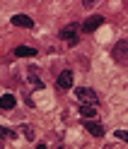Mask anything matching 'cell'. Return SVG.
I'll return each instance as SVG.
<instances>
[{
  "label": "cell",
  "instance_id": "12",
  "mask_svg": "<svg viewBox=\"0 0 128 149\" xmlns=\"http://www.w3.org/2000/svg\"><path fill=\"white\" fill-rule=\"evenodd\" d=\"M22 132H24V137H27V139H34V130H32L29 125H22Z\"/></svg>",
  "mask_w": 128,
  "mask_h": 149
},
{
  "label": "cell",
  "instance_id": "2",
  "mask_svg": "<svg viewBox=\"0 0 128 149\" xmlns=\"http://www.w3.org/2000/svg\"><path fill=\"white\" fill-rule=\"evenodd\" d=\"M75 96L82 101V104H92V106H97V101H99L97 91L94 89H87V87H77L75 89Z\"/></svg>",
  "mask_w": 128,
  "mask_h": 149
},
{
  "label": "cell",
  "instance_id": "11",
  "mask_svg": "<svg viewBox=\"0 0 128 149\" xmlns=\"http://www.w3.org/2000/svg\"><path fill=\"white\" fill-rule=\"evenodd\" d=\"M0 137L7 139V137H15V130H7V127H0Z\"/></svg>",
  "mask_w": 128,
  "mask_h": 149
},
{
  "label": "cell",
  "instance_id": "1",
  "mask_svg": "<svg viewBox=\"0 0 128 149\" xmlns=\"http://www.w3.org/2000/svg\"><path fill=\"white\" fill-rule=\"evenodd\" d=\"M111 58L118 65H128V41H116L111 48Z\"/></svg>",
  "mask_w": 128,
  "mask_h": 149
},
{
  "label": "cell",
  "instance_id": "6",
  "mask_svg": "<svg viewBox=\"0 0 128 149\" xmlns=\"http://www.w3.org/2000/svg\"><path fill=\"white\" fill-rule=\"evenodd\" d=\"M10 22H12V26H22V29H32V26H34V19L27 17V15H15Z\"/></svg>",
  "mask_w": 128,
  "mask_h": 149
},
{
  "label": "cell",
  "instance_id": "9",
  "mask_svg": "<svg viewBox=\"0 0 128 149\" xmlns=\"http://www.w3.org/2000/svg\"><path fill=\"white\" fill-rule=\"evenodd\" d=\"M15 55H17V58H34L36 51L29 48V46H17V48H15Z\"/></svg>",
  "mask_w": 128,
  "mask_h": 149
},
{
  "label": "cell",
  "instance_id": "14",
  "mask_svg": "<svg viewBox=\"0 0 128 149\" xmlns=\"http://www.w3.org/2000/svg\"><path fill=\"white\" fill-rule=\"evenodd\" d=\"M36 149H49V147H46V144H39V147H36Z\"/></svg>",
  "mask_w": 128,
  "mask_h": 149
},
{
  "label": "cell",
  "instance_id": "3",
  "mask_svg": "<svg viewBox=\"0 0 128 149\" xmlns=\"http://www.w3.org/2000/svg\"><path fill=\"white\" fill-rule=\"evenodd\" d=\"M60 39L70 43V46H75L77 43V24H70V26H63L60 29Z\"/></svg>",
  "mask_w": 128,
  "mask_h": 149
},
{
  "label": "cell",
  "instance_id": "7",
  "mask_svg": "<svg viewBox=\"0 0 128 149\" xmlns=\"http://www.w3.org/2000/svg\"><path fill=\"white\" fill-rule=\"evenodd\" d=\"M56 84H58V89H70V87H72V72H70V70H63V72L58 74Z\"/></svg>",
  "mask_w": 128,
  "mask_h": 149
},
{
  "label": "cell",
  "instance_id": "8",
  "mask_svg": "<svg viewBox=\"0 0 128 149\" xmlns=\"http://www.w3.org/2000/svg\"><path fill=\"white\" fill-rule=\"evenodd\" d=\"M77 111H80V116H85V120H92V118L97 116V108H94L92 104H82Z\"/></svg>",
  "mask_w": 128,
  "mask_h": 149
},
{
  "label": "cell",
  "instance_id": "15",
  "mask_svg": "<svg viewBox=\"0 0 128 149\" xmlns=\"http://www.w3.org/2000/svg\"><path fill=\"white\" fill-rule=\"evenodd\" d=\"M0 149H3V137H0Z\"/></svg>",
  "mask_w": 128,
  "mask_h": 149
},
{
  "label": "cell",
  "instance_id": "4",
  "mask_svg": "<svg viewBox=\"0 0 128 149\" xmlns=\"http://www.w3.org/2000/svg\"><path fill=\"white\" fill-rule=\"evenodd\" d=\"M102 24H104V17H102V15H92V17H87V19L82 22V29H85L87 34H92V31L99 29Z\"/></svg>",
  "mask_w": 128,
  "mask_h": 149
},
{
  "label": "cell",
  "instance_id": "13",
  "mask_svg": "<svg viewBox=\"0 0 128 149\" xmlns=\"http://www.w3.org/2000/svg\"><path fill=\"white\" fill-rule=\"evenodd\" d=\"M118 139H123V142H128V130H116V132H114Z\"/></svg>",
  "mask_w": 128,
  "mask_h": 149
},
{
  "label": "cell",
  "instance_id": "5",
  "mask_svg": "<svg viewBox=\"0 0 128 149\" xmlns=\"http://www.w3.org/2000/svg\"><path fill=\"white\" fill-rule=\"evenodd\" d=\"M85 130H87L92 137H102V135H104V125L97 123V120H85Z\"/></svg>",
  "mask_w": 128,
  "mask_h": 149
},
{
  "label": "cell",
  "instance_id": "10",
  "mask_svg": "<svg viewBox=\"0 0 128 149\" xmlns=\"http://www.w3.org/2000/svg\"><path fill=\"white\" fill-rule=\"evenodd\" d=\"M15 104H17V101H15V96H12V94L0 96V108H3V111H10V108H15Z\"/></svg>",
  "mask_w": 128,
  "mask_h": 149
}]
</instances>
